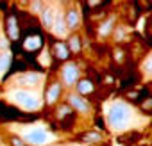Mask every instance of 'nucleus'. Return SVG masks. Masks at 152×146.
<instances>
[{"label": "nucleus", "instance_id": "obj_1", "mask_svg": "<svg viewBox=\"0 0 152 146\" xmlns=\"http://www.w3.org/2000/svg\"><path fill=\"white\" fill-rule=\"evenodd\" d=\"M131 121V109L124 102H115L107 109V123L111 128H124Z\"/></svg>", "mask_w": 152, "mask_h": 146}, {"label": "nucleus", "instance_id": "obj_2", "mask_svg": "<svg viewBox=\"0 0 152 146\" xmlns=\"http://www.w3.org/2000/svg\"><path fill=\"white\" fill-rule=\"evenodd\" d=\"M43 34H41V30L38 29V27H31V29H27L25 30V34H23V50L25 52H31V53H34V52H38V50H41V46H43Z\"/></svg>", "mask_w": 152, "mask_h": 146}, {"label": "nucleus", "instance_id": "obj_3", "mask_svg": "<svg viewBox=\"0 0 152 146\" xmlns=\"http://www.w3.org/2000/svg\"><path fill=\"white\" fill-rule=\"evenodd\" d=\"M15 100L23 107V109H29V111H34L39 107V100L36 98L34 93L31 91H16L15 93Z\"/></svg>", "mask_w": 152, "mask_h": 146}, {"label": "nucleus", "instance_id": "obj_4", "mask_svg": "<svg viewBox=\"0 0 152 146\" xmlns=\"http://www.w3.org/2000/svg\"><path fill=\"white\" fill-rule=\"evenodd\" d=\"M6 32H7L11 41H16L20 38V23H18V18L15 13L6 14Z\"/></svg>", "mask_w": 152, "mask_h": 146}, {"label": "nucleus", "instance_id": "obj_5", "mask_svg": "<svg viewBox=\"0 0 152 146\" xmlns=\"http://www.w3.org/2000/svg\"><path fill=\"white\" fill-rule=\"evenodd\" d=\"M61 71H63V80H64L66 86H73L75 82H77V79H79V68H77L75 62H66Z\"/></svg>", "mask_w": 152, "mask_h": 146}, {"label": "nucleus", "instance_id": "obj_6", "mask_svg": "<svg viewBox=\"0 0 152 146\" xmlns=\"http://www.w3.org/2000/svg\"><path fill=\"white\" fill-rule=\"evenodd\" d=\"M0 118H2V119H7V121H16V119H23V114H22L18 109L7 105V103H4V102H0Z\"/></svg>", "mask_w": 152, "mask_h": 146}, {"label": "nucleus", "instance_id": "obj_7", "mask_svg": "<svg viewBox=\"0 0 152 146\" xmlns=\"http://www.w3.org/2000/svg\"><path fill=\"white\" fill-rule=\"evenodd\" d=\"M52 50H54V57L59 61H68L70 59V48L66 43L63 41H54L52 43Z\"/></svg>", "mask_w": 152, "mask_h": 146}, {"label": "nucleus", "instance_id": "obj_8", "mask_svg": "<svg viewBox=\"0 0 152 146\" xmlns=\"http://www.w3.org/2000/svg\"><path fill=\"white\" fill-rule=\"evenodd\" d=\"M68 105H72L75 111H79V112H88L90 111V103L79 95H70L68 96Z\"/></svg>", "mask_w": 152, "mask_h": 146}, {"label": "nucleus", "instance_id": "obj_9", "mask_svg": "<svg viewBox=\"0 0 152 146\" xmlns=\"http://www.w3.org/2000/svg\"><path fill=\"white\" fill-rule=\"evenodd\" d=\"M47 137H48L47 132L41 130V128H36V130H32V132L27 134V141H29L31 144H36V146L45 144V142H47Z\"/></svg>", "mask_w": 152, "mask_h": 146}, {"label": "nucleus", "instance_id": "obj_10", "mask_svg": "<svg viewBox=\"0 0 152 146\" xmlns=\"http://www.w3.org/2000/svg\"><path fill=\"white\" fill-rule=\"evenodd\" d=\"M59 95H61V86H59L57 82H54V84L47 89V95H45L47 103H48V105L56 103V102H57V98H59Z\"/></svg>", "mask_w": 152, "mask_h": 146}, {"label": "nucleus", "instance_id": "obj_11", "mask_svg": "<svg viewBox=\"0 0 152 146\" xmlns=\"http://www.w3.org/2000/svg\"><path fill=\"white\" fill-rule=\"evenodd\" d=\"M41 20H43V25H45L47 29H54V22H56V13H54V9H52V7L43 9Z\"/></svg>", "mask_w": 152, "mask_h": 146}, {"label": "nucleus", "instance_id": "obj_12", "mask_svg": "<svg viewBox=\"0 0 152 146\" xmlns=\"http://www.w3.org/2000/svg\"><path fill=\"white\" fill-rule=\"evenodd\" d=\"M64 20H66V25L70 27V29H75L79 25V22H81V16H79V13L75 11V9H70L66 14H64Z\"/></svg>", "mask_w": 152, "mask_h": 146}, {"label": "nucleus", "instance_id": "obj_13", "mask_svg": "<svg viewBox=\"0 0 152 146\" xmlns=\"http://www.w3.org/2000/svg\"><path fill=\"white\" fill-rule=\"evenodd\" d=\"M38 80H39V75H38V73H25V75L20 79V86L32 87V86H38Z\"/></svg>", "mask_w": 152, "mask_h": 146}, {"label": "nucleus", "instance_id": "obj_14", "mask_svg": "<svg viewBox=\"0 0 152 146\" xmlns=\"http://www.w3.org/2000/svg\"><path fill=\"white\" fill-rule=\"evenodd\" d=\"M11 62H13V57H11L9 53L0 55V75H2V79L6 77V71H9Z\"/></svg>", "mask_w": 152, "mask_h": 146}, {"label": "nucleus", "instance_id": "obj_15", "mask_svg": "<svg viewBox=\"0 0 152 146\" xmlns=\"http://www.w3.org/2000/svg\"><path fill=\"white\" fill-rule=\"evenodd\" d=\"M81 141H84V142H100L102 141V134L95 132V130H90V132H84L81 135Z\"/></svg>", "mask_w": 152, "mask_h": 146}, {"label": "nucleus", "instance_id": "obj_16", "mask_svg": "<svg viewBox=\"0 0 152 146\" xmlns=\"http://www.w3.org/2000/svg\"><path fill=\"white\" fill-rule=\"evenodd\" d=\"M93 84L90 82V80H79L77 82V91H79V95H90V93H93Z\"/></svg>", "mask_w": 152, "mask_h": 146}, {"label": "nucleus", "instance_id": "obj_17", "mask_svg": "<svg viewBox=\"0 0 152 146\" xmlns=\"http://www.w3.org/2000/svg\"><path fill=\"white\" fill-rule=\"evenodd\" d=\"M64 14L63 13H59L57 16H56V22H54V29H56V34L57 36H61V34H64Z\"/></svg>", "mask_w": 152, "mask_h": 146}, {"label": "nucleus", "instance_id": "obj_18", "mask_svg": "<svg viewBox=\"0 0 152 146\" xmlns=\"http://www.w3.org/2000/svg\"><path fill=\"white\" fill-rule=\"evenodd\" d=\"M138 139H140V134L138 132H129V134H125V135H120V142L122 144H132V142H138Z\"/></svg>", "mask_w": 152, "mask_h": 146}, {"label": "nucleus", "instance_id": "obj_19", "mask_svg": "<svg viewBox=\"0 0 152 146\" xmlns=\"http://www.w3.org/2000/svg\"><path fill=\"white\" fill-rule=\"evenodd\" d=\"M113 25H115V18H111V20H107L106 23H102V27H100V30H99V34L100 36H107L111 30H113Z\"/></svg>", "mask_w": 152, "mask_h": 146}, {"label": "nucleus", "instance_id": "obj_20", "mask_svg": "<svg viewBox=\"0 0 152 146\" xmlns=\"http://www.w3.org/2000/svg\"><path fill=\"white\" fill-rule=\"evenodd\" d=\"M68 48H70V52H79L81 50V38L79 36H73L70 39V43H68Z\"/></svg>", "mask_w": 152, "mask_h": 146}, {"label": "nucleus", "instance_id": "obj_21", "mask_svg": "<svg viewBox=\"0 0 152 146\" xmlns=\"http://www.w3.org/2000/svg\"><path fill=\"white\" fill-rule=\"evenodd\" d=\"M11 142H13V146H25V142H23L20 137H15V135L11 137Z\"/></svg>", "mask_w": 152, "mask_h": 146}, {"label": "nucleus", "instance_id": "obj_22", "mask_svg": "<svg viewBox=\"0 0 152 146\" xmlns=\"http://www.w3.org/2000/svg\"><path fill=\"white\" fill-rule=\"evenodd\" d=\"M145 69H147V71H150V73H152V55H150V57H148V59H147V62H145Z\"/></svg>", "mask_w": 152, "mask_h": 146}, {"label": "nucleus", "instance_id": "obj_23", "mask_svg": "<svg viewBox=\"0 0 152 146\" xmlns=\"http://www.w3.org/2000/svg\"><path fill=\"white\" fill-rule=\"evenodd\" d=\"M32 9H34V11H41V4H39V2H34V4H32Z\"/></svg>", "mask_w": 152, "mask_h": 146}]
</instances>
